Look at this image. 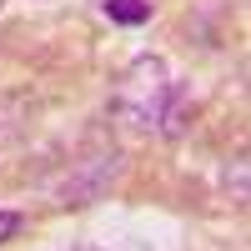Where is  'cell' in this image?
<instances>
[{
    "instance_id": "1",
    "label": "cell",
    "mask_w": 251,
    "mask_h": 251,
    "mask_svg": "<svg viewBox=\"0 0 251 251\" xmlns=\"http://www.w3.org/2000/svg\"><path fill=\"white\" fill-rule=\"evenodd\" d=\"M171 96H176V80L166 71V60L161 55H136L111 86V111L121 121L141 126V131H156L166 106H171Z\"/></svg>"
},
{
    "instance_id": "2",
    "label": "cell",
    "mask_w": 251,
    "mask_h": 251,
    "mask_svg": "<svg viewBox=\"0 0 251 251\" xmlns=\"http://www.w3.org/2000/svg\"><path fill=\"white\" fill-rule=\"evenodd\" d=\"M116 176H121V151H116V146H100L96 156H86V161L71 166V176H66V186H60V196H66V206H91Z\"/></svg>"
},
{
    "instance_id": "3",
    "label": "cell",
    "mask_w": 251,
    "mask_h": 251,
    "mask_svg": "<svg viewBox=\"0 0 251 251\" xmlns=\"http://www.w3.org/2000/svg\"><path fill=\"white\" fill-rule=\"evenodd\" d=\"M106 15L116 25H141V20H151V0H106Z\"/></svg>"
},
{
    "instance_id": "4",
    "label": "cell",
    "mask_w": 251,
    "mask_h": 251,
    "mask_svg": "<svg viewBox=\"0 0 251 251\" xmlns=\"http://www.w3.org/2000/svg\"><path fill=\"white\" fill-rule=\"evenodd\" d=\"M20 226H25V216H20V211H0V241H10Z\"/></svg>"
},
{
    "instance_id": "5",
    "label": "cell",
    "mask_w": 251,
    "mask_h": 251,
    "mask_svg": "<svg viewBox=\"0 0 251 251\" xmlns=\"http://www.w3.org/2000/svg\"><path fill=\"white\" fill-rule=\"evenodd\" d=\"M75 251H96V246H75Z\"/></svg>"
},
{
    "instance_id": "6",
    "label": "cell",
    "mask_w": 251,
    "mask_h": 251,
    "mask_svg": "<svg viewBox=\"0 0 251 251\" xmlns=\"http://www.w3.org/2000/svg\"><path fill=\"white\" fill-rule=\"evenodd\" d=\"M0 5H5V0H0Z\"/></svg>"
}]
</instances>
